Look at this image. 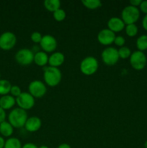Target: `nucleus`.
Returning <instances> with one entry per match:
<instances>
[{
	"instance_id": "f257e3e1",
	"label": "nucleus",
	"mask_w": 147,
	"mask_h": 148,
	"mask_svg": "<svg viewBox=\"0 0 147 148\" xmlns=\"http://www.w3.org/2000/svg\"><path fill=\"white\" fill-rule=\"evenodd\" d=\"M43 79L47 85L50 87H56L61 81V72L57 67L46 66L43 68Z\"/></svg>"
},
{
	"instance_id": "f03ea898",
	"label": "nucleus",
	"mask_w": 147,
	"mask_h": 148,
	"mask_svg": "<svg viewBox=\"0 0 147 148\" xmlns=\"http://www.w3.org/2000/svg\"><path fill=\"white\" fill-rule=\"evenodd\" d=\"M27 119V111L20 108H14L8 115V121L14 128L17 129L24 127Z\"/></svg>"
},
{
	"instance_id": "7ed1b4c3",
	"label": "nucleus",
	"mask_w": 147,
	"mask_h": 148,
	"mask_svg": "<svg viewBox=\"0 0 147 148\" xmlns=\"http://www.w3.org/2000/svg\"><path fill=\"white\" fill-rule=\"evenodd\" d=\"M121 17L125 25L135 24L140 17V10L133 6H126L122 10Z\"/></svg>"
},
{
	"instance_id": "20e7f679",
	"label": "nucleus",
	"mask_w": 147,
	"mask_h": 148,
	"mask_svg": "<svg viewBox=\"0 0 147 148\" xmlns=\"http://www.w3.org/2000/svg\"><path fill=\"white\" fill-rule=\"evenodd\" d=\"M98 66H99V64L96 58L89 56L85 57L81 62L79 67L82 74L86 76H89V75H94L97 71Z\"/></svg>"
},
{
	"instance_id": "39448f33",
	"label": "nucleus",
	"mask_w": 147,
	"mask_h": 148,
	"mask_svg": "<svg viewBox=\"0 0 147 148\" xmlns=\"http://www.w3.org/2000/svg\"><path fill=\"white\" fill-rule=\"evenodd\" d=\"M130 64L135 70H142L147 63V58L145 53L141 51H135L132 52L130 56Z\"/></svg>"
},
{
	"instance_id": "423d86ee",
	"label": "nucleus",
	"mask_w": 147,
	"mask_h": 148,
	"mask_svg": "<svg viewBox=\"0 0 147 148\" xmlns=\"http://www.w3.org/2000/svg\"><path fill=\"white\" fill-rule=\"evenodd\" d=\"M34 53L29 49H21L16 53L15 60L19 64L22 66L30 65L34 62Z\"/></svg>"
},
{
	"instance_id": "0eeeda50",
	"label": "nucleus",
	"mask_w": 147,
	"mask_h": 148,
	"mask_svg": "<svg viewBox=\"0 0 147 148\" xmlns=\"http://www.w3.org/2000/svg\"><path fill=\"white\" fill-rule=\"evenodd\" d=\"M104 63L108 66H113L119 60L118 50L114 47H107L102 51L101 54Z\"/></svg>"
},
{
	"instance_id": "6e6552de",
	"label": "nucleus",
	"mask_w": 147,
	"mask_h": 148,
	"mask_svg": "<svg viewBox=\"0 0 147 148\" xmlns=\"http://www.w3.org/2000/svg\"><path fill=\"white\" fill-rule=\"evenodd\" d=\"M17 43V37L12 32L6 31L0 36V49L8 51L14 47Z\"/></svg>"
},
{
	"instance_id": "1a4fd4ad",
	"label": "nucleus",
	"mask_w": 147,
	"mask_h": 148,
	"mask_svg": "<svg viewBox=\"0 0 147 148\" xmlns=\"http://www.w3.org/2000/svg\"><path fill=\"white\" fill-rule=\"evenodd\" d=\"M16 103L19 108L24 111L30 110L34 106L35 98L30 92H22L17 98H16Z\"/></svg>"
},
{
	"instance_id": "9d476101",
	"label": "nucleus",
	"mask_w": 147,
	"mask_h": 148,
	"mask_svg": "<svg viewBox=\"0 0 147 148\" xmlns=\"http://www.w3.org/2000/svg\"><path fill=\"white\" fill-rule=\"evenodd\" d=\"M29 92L34 98H40L46 95L47 92V88L43 82L40 80H33L30 82L28 86Z\"/></svg>"
},
{
	"instance_id": "9b49d317",
	"label": "nucleus",
	"mask_w": 147,
	"mask_h": 148,
	"mask_svg": "<svg viewBox=\"0 0 147 148\" xmlns=\"http://www.w3.org/2000/svg\"><path fill=\"white\" fill-rule=\"evenodd\" d=\"M40 45L43 51L46 53H50L54 51L57 48V40L54 36L47 34L43 36Z\"/></svg>"
},
{
	"instance_id": "f8f14e48",
	"label": "nucleus",
	"mask_w": 147,
	"mask_h": 148,
	"mask_svg": "<svg viewBox=\"0 0 147 148\" xmlns=\"http://www.w3.org/2000/svg\"><path fill=\"white\" fill-rule=\"evenodd\" d=\"M115 33L108 28L102 29L97 35V40L102 45L108 46L114 43L115 38Z\"/></svg>"
},
{
	"instance_id": "ddd939ff",
	"label": "nucleus",
	"mask_w": 147,
	"mask_h": 148,
	"mask_svg": "<svg viewBox=\"0 0 147 148\" xmlns=\"http://www.w3.org/2000/svg\"><path fill=\"white\" fill-rule=\"evenodd\" d=\"M42 126V121L39 117L31 116L27 119L24 128L29 132H35L38 131Z\"/></svg>"
},
{
	"instance_id": "4468645a",
	"label": "nucleus",
	"mask_w": 147,
	"mask_h": 148,
	"mask_svg": "<svg viewBox=\"0 0 147 148\" xmlns=\"http://www.w3.org/2000/svg\"><path fill=\"white\" fill-rule=\"evenodd\" d=\"M108 27L109 30L115 33L122 31L123 29H125V24L120 17H112L108 20Z\"/></svg>"
},
{
	"instance_id": "2eb2a0df",
	"label": "nucleus",
	"mask_w": 147,
	"mask_h": 148,
	"mask_svg": "<svg viewBox=\"0 0 147 148\" xmlns=\"http://www.w3.org/2000/svg\"><path fill=\"white\" fill-rule=\"evenodd\" d=\"M65 61V56L61 52H53L48 58V64L50 66L59 67L61 66Z\"/></svg>"
},
{
	"instance_id": "dca6fc26",
	"label": "nucleus",
	"mask_w": 147,
	"mask_h": 148,
	"mask_svg": "<svg viewBox=\"0 0 147 148\" xmlns=\"http://www.w3.org/2000/svg\"><path fill=\"white\" fill-rule=\"evenodd\" d=\"M16 103V98L11 95H3L0 98V107L5 111L12 108Z\"/></svg>"
},
{
	"instance_id": "f3484780",
	"label": "nucleus",
	"mask_w": 147,
	"mask_h": 148,
	"mask_svg": "<svg viewBox=\"0 0 147 148\" xmlns=\"http://www.w3.org/2000/svg\"><path fill=\"white\" fill-rule=\"evenodd\" d=\"M48 58L47 53L42 51H37L34 55V62L39 66H44L48 64Z\"/></svg>"
},
{
	"instance_id": "a211bd4d",
	"label": "nucleus",
	"mask_w": 147,
	"mask_h": 148,
	"mask_svg": "<svg viewBox=\"0 0 147 148\" xmlns=\"http://www.w3.org/2000/svg\"><path fill=\"white\" fill-rule=\"evenodd\" d=\"M14 132V127L9 121H3L0 124V133L3 137H9L12 135Z\"/></svg>"
},
{
	"instance_id": "6ab92c4d",
	"label": "nucleus",
	"mask_w": 147,
	"mask_h": 148,
	"mask_svg": "<svg viewBox=\"0 0 147 148\" xmlns=\"http://www.w3.org/2000/svg\"><path fill=\"white\" fill-rule=\"evenodd\" d=\"M43 5L48 11L54 12L61 8V1L59 0H45Z\"/></svg>"
},
{
	"instance_id": "aec40b11",
	"label": "nucleus",
	"mask_w": 147,
	"mask_h": 148,
	"mask_svg": "<svg viewBox=\"0 0 147 148\" xmlns=\"http://www.w3.org/2000/svg\"><path fill=\"white\" fill-rule=\"evenodd\" d=\"M12 84L7 79H0V95H8L10 92V90L12 88Z\"/></svg>"
},
{
	"instance_id": "412c9836",
	"label": "nucleus",
	"mask_w": 147,
	"mask_h": 148,
	"mask_svg": "<svg viewBox=\"0 0 147 148\" xmlns=\"http://www.w3.org/2000/svg\"><path fill=\"white\" fill-rule=\"evenodd\" d=\"M22 143L16 137H10L5 142L4 148H22Z\"/></svg>"
},
{
	"instance_id": "4be33fe9",
	"label": "nucleus",
	"mask_w": 147,
	"mask_h": 148,
	"mask_svg": "<svg viewBox=\"0 0 147 148\" xmlns=\"http://www.w3.org/2000/svg\"><path fill=\"white\" fill-rule=\"evenodd\" d=\"M82 3L85 7L89 10H95L102 6L100 0H82Z\"/></svg>"
},
{
	"instance_id": "5701e85b",
	"label": "nucleus",
	"mask_w": 147,
	"mask_h": 148,
	"mask_svg": "<svg viewBox=\"0 0 147 148\" xmlns=\"http://www.w3.org/2000/svg\"><path fill=\"white\" fill-rule=\"evenodd\" d=\"M136 47L138 51L143 52L147 50V35H141L137 38Z\"/></svg>"
},
{
	"instance_id": "b1692460",
	"label": "nucleus",
	"mask_w": 147,
	"mask_h": 148,
	"mask_svg": "<svg viewBox=\"0 0 147 148\" xmlns=\"http://www.w3.org/2000/svg\"><path fill=\"white\" fill-rule=\"evenodd\" d=\"M138 31V27L135 24L126 25L125 26V33L129 37H134L137 35Z\"/></svg>"
},
{
	"instance_id": "393cba45",
	"label": "nucleus",
	"mask_w": 147,
	"mask_h": 148,
	"mask_svg": "<svg viewBox=\"0 0 147 148\" xmlns=\"http://www.w3.org/2000/svg\"><path fill=\"white\" fill-rule=\"evenodd\" d=\"M131 53H131V49L127 46H122L118 49V55L120 59H125L130 58Z\"/></svg>"
},
{
	"instance_id": "a878e982",
	"label": "nucleus",
	"mask_w": 147,
	"mask_h": 148,
	"mask_svg": "<svg viewBox=\"0 0 147 148\" xmlns=\"http://www.w3.org/2000/svg\"><path fill=\"white\" fill-rule=\"evenodd\" d=\"M53 18L58 22L63 21V20H65L66 17V13L65 12L64 10L63 9H59L56 11H55L54 12H53Z\"/></svg>"
},
{
	"instance_id": "bb28decb",
	"label": "nucleus",
	"mask_w": 147,
	"mask_h": 148,
	"mask_svg": "<svg viewBox=\"0 0 147 148\" xmlns=\"http://www.w3.org/2000/svg\"><path fill=\"white\" fill-rule=\"evenodd\" d=\"M42 38H43V36L39 32H33L31 34V36H30L31 40L35 43H40Z\"/></svg>"
},
{
	"instance_id": "cd10ccee",
	"label": "nucleus",
	"mask_w": 147,
	"mask_h": 148,
	"mask_svg": "<svg viewBox=\"0 0 147 148\" xmlns=\"http://www.w3.org/2000/svg\"><path fill=\"white\" fill-rule=\"evenodd\" d=\"M22 92L21 89H20V88L18 85H12V86L11 90H10V93H11V95H12L13 97L17 98Z\"/></svg>"
},
{
	"instance_id": "c85d7f7f",
	"label": "nucleus",
	"mask_w": 147,
	"mask_h": 148,
	"mask_svg": "<svg viewBox=\"0 0 147 148\" xmlns=\"http://www.w3.org/2000/svg\"><path fill=\"white\" fill-rule=\"evenodd\" d=\"M114 43H115L116 46H120V48L124 46L125 43V39L124 38L123 36H115V38L114 40Z\"/></svg>"
},
{
	"instance_id": "c756f323",
	"label": "nucleus",
	"mask_w": 147,
	"mask_h": 148,
	"mask_svg": "<svg viewBox=\"0 0 147 148\" xmlns=\"http://www.w3.org/2000/svg\"><path fill=\"white\" fill-rule=\"evenodd\" d=\"M139 7L140 10H141L143 13H144L145 14H147V0L141 1Z\"/></svg>"
},
{
	"instance_id": "7c9ffc66",
	"label": "nucleus",
	"mask_w": 147,
	"mask_h": 148,
	"mask_svg": "<svg viewBox=\"0 0 147 148\" xmlns=\"http://www.w3.org/2000/svg\"><path fill=\"white\" fill-rule=\"evenodd\" d=\"M6 117H7V114H6L5 111L0 107V124L5 121Z\"/></svg>"
},
{
	"instance_id": "2f4dec72",
	"label": "nucleus",
	"mask_w": 147,
	"mask_h": 148,
	"mask_svg": "<svg viewBox=\"0 0 147 148\" xmlns=\"http://www.w3.org/2000/svg\"><path fill=\"white\" fill-rule=\"evenodd\" d=\"M22 148H38V147H37L35 144H34V143H25L24 145H23Z\"/></svg>"
},
{
	"instance_id": "473e14b6",
	"label": "nucleus",
	"mask_w": 147,
	"mask_h": 148,
	"mask_svg": "<svg viewBox=\"0 0 147 148\" xmlns=\"http://www.w3.org/2000/svg\"><path fill=\"white\" fill-rule=\"evenodd\" d=\"M141 1H142L141 0H131L129 2H130V4H131V6H133V7H137L138 6H140Z\"/></svg>"
},
{
	"instance_id": "72a5a7b5",
	"label": "nucleus",
	"mask_w": 147,
	"mask_h": 148,
	"mask_svg": "<svg viewBox=\"0 0 147 148\" xmlns=\"http://www.w3.org/2000/svg\"><path fill=\"white\" fill-rule=\"evenodd\" d=\"M142 26L143 28L147 31V14H145L142 20Z\"/></svg>"
},
{
	"instance_id": "f704fd0d",
	"label": "nucleus",
	"mask_w": 147,
	"mask_h": 148,
	"mask_svg": "<svg viewBox=\"0 0 147 148\" xmlns=\"http://www.w3.org/2000/svg\"><path fill=\"white\" fill-rule=\"evenodd\" d=\"M5 140H4V137L0 136V148H4V145H5Z\"/></svg>"
},
{
	"instance_id": "c9c22d12",
	"label": "nucleus",
	"mask_w": 147,
	"mask_h": 148,
	"mask_svg": "<svg viewBox=\"0 0 147 148\" xmlns=\"http://www.w3.org/2000/svg\"><path fill=\"white\" fill-rule=\"evenodd\" d=\"M58 148H71V147L67 143H62V144L59 145Z\"/></svg>"
},
{
	"instance_id": "e433bc0d",
	"label": "nucleus",
	"mask_w": 147,
	"mask_h": 148,
	"mask_svg": "<svg viewBox=\"0 0 147 148\" xmlns=\"http://www.w3.org/2000/svg\"><path fill=\"white\" fill-rule=\"evenodd\" d=\"M38 148H49V147L46 145H41V146H40Z\"/></svg>"
},
{
	"instance_id": "4c0bfd02",
	"label": "nucleus",
	"mask_w": 147,
	"mask_h": 148,
	"mask_svg": "<svg viewBox=\"0 0 147 148\" xmlns=\"http://www.w3.org/2000/svg\"><path fill=\"white\" fill-rule=\"evenodd\" d=\"M144 147L147 148V140L145 142V143H144Z\"/></svg>"
},
{
	"instance_id": "58836bf2",
	"label": "nucleus",
	"mask_w": 147,
	"mask_h": 148,
	"mask_svg": "<svg viewBox=\"0 0 147 148\" xmlns=\"http://www.w3.org/2000/svg\"><path fill=\"white\" fill-rule=\"evenodd\" d=\"M0 77H1V73H0Z\"/></svg>"
}]
</instances>
